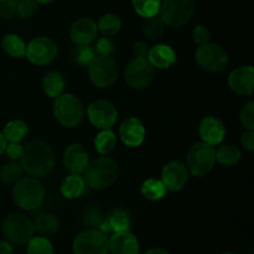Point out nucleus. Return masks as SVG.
Returning <instances> with one entry per match:
<instances>
[{"mask_svg": "<svg viewBox=\"0 0 254 254\" xmlns=\"http://www.w3.org/2000/svg\"><path fill=\"white\" fill-rule=\"evenodd\" d=\"M56 164V156L49 144L44 141H31L24 148L20 158V165L24 173L32 178L41 179L52 173Z\"/></svg>", "mask_w": 254, "mask_h": 254, "instance_id": "obj_1", "label": "nucleus"}, {"mask_svg": "<svg viewBox=\"0 0 254 254\" xmlns=\"http://www.w3.org/2000/svg\"><path fill=\"white\" fill-rule=\"evenodd\" d=\"M26 254H54L52 243L44 236L32 237L27 242Z\"/></svg>", "mask_w": 254, "mask_h": 254, "instance_id": "obj_35", "label": "nucleus"}, {"mask_svg": "<svg viewBox=\"0 0 254 254\" xmlns=\"http://www.w3.org/2000/svg\"><path fill=\"white\" fill-rule=\"evenodd\" d=\"M0 254H14V251L9 242H0Z\"/></svg>", "mask_w": 254, "mask_h": 254, "instance_id": "obj_46", "label": "nucleus"}, {"mask_svg": "<svg viewBox=\"0 0 254 254\" xmlns=\"http://www.w3.org/2000/svg\"><path fill=\"white\" fill-rule=\"evenodd\" d=\"M4 153H6V155L11 160H20V158L22 156V153H24V148L20 145V143H9L6 144V148H5Z\"/></svg>", "mask_w": 254, "mask_h": 254, "instance_id": "obj_43", "label": "nucleus"}, {"mask_svg": "<svg viewBox=\"0 0 254 254\" xmlns=\"http://www.w3.org/2000/svg\"><path fill=\"white\" fill-rule=\"evenodd\" d=\"M64 88V79L60 72L50 71L42 79V89L50 98H57Z\"/></svg>", "mask_w": 254, "mask_h": 254, "instance_id": "obj_24", "label": "nucleus"}, {"mask_svg": "<svg viewBox=\"0 0 254 254\" xmlns=\"http://www.w3.org/2000/svg\"><path fill=\"white\" fill-rule=\"evenodd\" d=\"M195 60L198 66L207 72H221L228 66V55L220 45L206 42L198 45L195 52Z\"/></svg>", "mask_w": 254, "mask_h": 254, "instance_id": "obj_9", "label": "nucleus"}, {"mask_svg": "<svg viewBox=\"0 0 254 254\" xmlns=\"http://www.w3.org/2000/svg\"><path fill=\"white\" fill-rule=\"evenodd\" d=\"M131 52H133L134 57H136V59H146L148 57L149 47L145 42L138 41L131 47Z\"/></svg>", "mask_w": 254, "mask_h": 254, "instance_id": "obj_44", "label": "nucleus"}, {"mask_svg": "<svg viewBox=\"0 0 254 254\" xmlns=\"http://www.w3.org/2000/svg\"><path fill=\"white\" fill-rule=\"evenodd\" d=\"M113 50L114 45L108 37H101V39L97 40L96 47H94L97 56H111L113 54Z\"/></svg>", "mask_w": 254, "mask_h": 254, "instance_id": "obj_41", "label": "nucleus"}, {"mask_svg": "<svg viewBox=\"0 0 254 254\" xmlns=\"http://www.w3.org/2000/svg\"><path fill=\"white\" fill-rule=\"evenodd\" d=\"M216 163V150L213 146L200 141L191 146L186 158V166L191 175L202 178L213 169Z\"/></svg>", "mask_w": 254, "mask_h": 254, "instance_id": "obj_6", "label": "nucleus"}, {"mask_svg": "<svg viewBox=\"0 0 254 254\" xmlns=\"http://www.w3.org/2000/svg\"><path fill=\"white\" fill-rule=\"evenodd\" d=\"M240 121L247 130H254V102L251 101L241 109Z\"/></svg>", "mask_w": 254, "mask_h": 254, "instance_id": "obj_37", "label": "nucleus"}, {"mask_svg": "<svg viewBox=\"0 0 254 254\" xmlns=\"http://www.w3.org/2000/svg\"><path fill=\"white\" fill-rule=\"evenodd\" d=\"M130 216L123 208H117L111 215L102 222L98 230L103 233L108 232H123V231H129L130 228Z\"/></svg>", "mask_w": 254, "mask_h": 254, "instance_id": "obj_22", "label": "nucleus"}, {"mask_svg": "<svg viewBox=\"0 0 254 254\" xmlns=\"http://www.w3.org/2000/svg\"><path fill=\"white\" fill-rule=\"evenodd\" d=\"M83 174V179L88 188L94 190H106L111 188L118 178V164L109 156H99L88 163Z\"/></svg>", "mask_w": 254, "mask_h": 254, "instance_id": "obj_2", "label": "nucleus"}, {"mask_svg": "<svg viewBox=\"0 0 254 254\" xmlns=\"http://www.w3.org/2000/svg\"><path fill=\"white\" fill-rule=\"evenodd\" d=\"M5 148H6V140H5L4 135H2V133L0 131V155L4 154Z\"/></svg>", "mask_w": 254, "mask_h": 254, "instance_id": "obj_48", "label": "nucleus"}, {"mask_svg": "<svg viewBox=\"0 0 254 254\" xmlns=\"http://www.w3.org/2000/svg\"><path fill=\"white\" fill-rule=\"evenodd\" d=\"M161 0H131L136 14L143 17H153L159 14Z\"/></svg>", "mask_w": 254, "mask_h": 254, "instance_id": "obj_32", "label": "nucleus"}, {"mask_svg": "<svg viewBox=\"0 0 254 254\" xmlns=\"http://www.w3.org/2000/svg\"><path fill=\"white\" fill-rule=\"evenodd\" d=\"M222 254H235V253H231V252H226V253H222Z\"/></svg>", "mask_w": 254, "mask_h": 254, "instance_id": "obj_50", "label": "nucleus"}, {"mask_svg": "<svg viewBox=\"0 0 254 254\" xmlns=\"http://www.w3.org/2000/svg\"><path fill=\"white\" fill-rule=\"evenodd\" d=\"M59 55V46L54 40L40 36L31 40L26 46V59L37 66H46L54 62Z\"/></svg>", "mask_w": 254, "mask_h": 254, "instance_id": "obj_12", "label": "nucleus"}, {"mask_svg": "<svg viewBox=\"0 0 254 254\" xmlns=\"http://www.w3.org/2000/svg\"><path fill=\"white\" fill-rule=\"evenodd\" d=\"M1 47L9 56L15 59H21L25 57L26 54V45L22 41L20 36L15 34H7L2 37Z\"/></svg>", "mask_w": 254, "mask_h": 254, "instance_id": "obj_26", "label": "nucleus"}, {"mask_svg": "<svg viewBox=\"0 0 254 254\" xmlns=\"http://www.w3.org/2000/svg\"><path fill=\"white\" fill-rule=\"evenodd\" d=\"M193 12V0H163L159 9L161 21L165 24V26L173 29H179L189 24Z\"/></svg>", "mask_w": 254, "mask_h": 254, "instance_id": "obj_5", "label": "nucleus"}, {"mask_svg": "<svg viewBox=\"0 0 254 254\" xmlns=\"http://www.w3.org/2000/svg\"><path fill=\"white\" fill-rule=\"evenodd\" d=\"M45 198V188L41 181L32 176L21 178L12 188V200L20 208L31 211L41 206Z\"/></svg>", "mask_w": 254, "mask_h": 254, "instance_id": "obj_3", "label": "nucleus"}, {"mask_svg": "<svg viewBox=\"0 0 254 254\" xmlns=\"http://www.w3.org/2000/svg\"><path fill=\"white\" fill-rule=\"evenodd\" d=\"M155 68L148 59H136L134 57L126 67L124 79L129 87L134 89L148 88L154 81Z\"/></svg>", "mask_w": 254, "mask_h": 254, "instance_id": "obj_10", "label": "nucleus"}, {"mask_svg": "<svg viewBox=\"0 0 254 254\" xmlns=\"http://www.w3.org/2000/svg\"><path fill=\"white\" fill-rule=\"evenodd\" d=\"M145 254H169V252L163 248H150Z\"/></svg>", "mask_w": 254, "mask_h": 254, "instance_id": "obj_47", "label": "nucleus"}, {"mask_svg": "<svg viewBox=\"0 0 254 254\" xmlns=\"http://www.w3.org/2000/svg\"><path fill=\"white\" fill-rule=\"evenodd\" d=\"M241 143L247 151L250 153L254 151V130H246L241 139Z\"/></svg>", "mask_w": 254, "mask_h": 254, "instance_id": "obj_45", "label": "nucleus"}, {"mask_svg": "<svg viewBox=\"0 0 254 254\" xmlns=\"http://www.w3.org/2000/svg\"><path fill=\"white\" fill-rule=\"evenodd\" d=\"M108 251L112 254H138V238L129 231L113 233L108 240Z\"/></svg>", "mask_w": 254, "mask_h": 254, "instance_id": "obj_20", "label": "nucleus"}, {"mask_svg": "<svg viewBox=\"0 0 254 254\" xmlns=\"http://www.w3.org/2000/svg\"><path fill=\"white\" fill-rule=\"evenodd\" d=\"M89 163V156L86 149L78 143L67 146L64 153V165L71 174H83Z\"/></svg>", "mask_w": 254, "mask_h": 254, "instance_id": "obj_19", "label": "nucleus"}, {"mask_svg": "<svg viewBox=\"0 0 254 254\" xmlns=\"http://www.w3.org/2000/svg\"><path fill=\"white\" fill-rule=\"evenodd\" d=\"M86 191V181L78 174H69L61 184V193L68 200L78 198Z\"/></svg>", "mask_w": 254, "mask_h": 254, "instance_id": "obj_23", "label": "nucleus"}, {"mask_svg": "<svg viewBox=\"0 0 254 254\" xmlns=\"http://www.w3.org/2000/svg\"><path fill=\"white\" fill-rule=\"evenodd\" d=\"M89 122L98 129H111L116 124L118 112L116 107L106 99L93 101L87 108Z\"/></svg>", "mask_w": 254, "mask_h": 254, "instance_id": "obj_13", "label": "nucleus"}, {"mask_svg": "<svg viewBox=\"0 0 254 254\" xmlns=\"http://www.w3.org/2000/svg\"><path fill=\"white\" fill-rule=\"evenodd\" d=\"M92 83L98 88H108L118 79V64L111 56H96L88 64Z\"/></svg>", "mask_w": 254, "mask_h": 254, "instance_id": "obj_8", "label": "nucleus"}, {"mask_svg": "<svg viewBox=\"0 0 254 254\" xmlns=\"http://www.w3.org/2000/svg\"><path fill=\"white\" fill-rule=\"evenodd\" d=\"M97 27H98V31H101L106 36H113L121 30L122 21L117 15L104 14L99 17Z\"/></svg>", "mask_w": 254, "mask_h": 254, "instance_id": "obj_31", "label": "nucleus"}, {"mask_svg": "<svg viewBox=\"0 0 254 254\" xmlns=\"http://www.w3.org/2000/svg\"><path fill=\"white\" fill-rule=\"evenodd\" d=\"M119 135L122 141L129 148H136L145 139V128L140 119L135 117L126 119L119 127Z\"/></svg>", "mask_w": 254, "mask_h": 254, "instance_id": "obj_18", "label": "nucleus"}, {"mask_svg": "<svg viewBox=\"0 0 254 254\" xmlns=\"http://www.w3.org/2000/svg\"><path fill=\"white\" fill-rule=\"evenodd\" d=\"M188 166L179 160L166 164L161 170V181L170 191H180L185 188L189 180Z\"/></svg>", "mask_w": 254, "mask_h": 254, "instance_id": "obj_14", "label": "nucleus"}, {"mask_svg": "<svg viewBox=\"0 0 254 254\" xmlns=\"http://www.w3.org/2000/svg\"><path fill=\"white\" fill-rule=\"evenodd\" d=\"M146 59L153 64L154 68L166 69L176 62V54L169 45L159 44L149 49Z\"/></svg>", "mask_w": 254, "mask_h": 254, "instance_id": "obj_21", "label": "nucleus"}, {"mask_svg": "<svg viewBox=\"0 0 254 254\" xmlns=\"http://www.w3.org/2000/svg\"><path fill=\"white\" fill-rule=\"evenodd\" d=\"M72 250L74 254H107L108 237L97 228L83 231L73 240Z\"/></svg>", "mask_w": 254, "mask_h": 254, "instance_id": "obj_11", "label": "nucleus"}, {"mask_svg": "<svg viewBox=\"0 0 254 254\" xmlns=\"http://www.w3.org/2000/svg\"><path fill=\"white\" fill-rule=\"evenodd\" d=\"M0 1H2V0H0Z\"/></svg>", "mask_w": 254, "mask_h": 254, "instance_id": "obj_51", "label": "nucleus"}, {"mask_svg": "<svg viewBox=\"0 0 254 254\" xmlns=\"http://www.w3.org/2000/svg\"><path fill=\"white\" fill-rule=\"evenodd\" d=\"M168 189L163 184L161 180L156 179H148L141 185V195L150 201L161 200L166 195Z\"/></svg>", "mask_w": 254, "mask_h": 254, "instance_id": "obj_29", "label": "nucleus"}, {"mask_svg": "<svg viewBox=\"0 0 254 254\" xmlns=\"http://www.w3.org/2000/svg\"><path fill=\"white\" fill-rule=\"evenodd\" d=\"M83 220H84V223H87L89 227L97 228V230H98L99 226H101L102 222L104 221V217H103V213L101 212L99 208L91 207L84 212Z\"/></svg>", "mask_w": 254, "mask_h": 254, "instance_id": "obj_38", "label": "nucleus"}, {"mask_svg": "<svg viewBox=\"0 0 254 254\" xmlns=\"http://www.w3.org/2000/svg\"><path fill=\"white\" fill-rule=\"evenodd\" d=\"M192 39L196 44L202 45L210 41L211 32L205 25H197L192 31Z\"/></svg>", "mask_w": 254, "mask_h": 254, "instance_id": "obj_42", "label": "nucleus"}, {"mask_svg": "<svg viewBox=\"0 0 254 254\" xmlns=\"http://www.w3.org/2000/svg\"><path fill=\"white\" fill-rule=\"evenodd\" d=\"M34 227L35 231L39 233L40 236H52L59 231L60 222L56 218V216H54L52 213H40L34 221Z\"/></svg>", "mask_w": 254, "mask_h": 254, "instance_id": "obj_25", "label": "nucleus"}, {"mask_svg": "<svg viewBox=\"0 0 254 254\" xmlns=\"http://www.w3.org/2000/svg\"><path fill=\"white\" fill-rule=\"evenodd\" d=\"M37 11V2L35 0H19L17 2V14L22 19H30Z\"/></svg>", "mask_w": 254, "mask_h": 254, "instance_id": "obj_39", "label": "nucleus"}, {"mask_svg": "<svg viewBox=\"0 0 254 254\" xmlns=\"http://www.w3.org/2000/svg\"><path fill=\"white\" fill-rule=\"evenodd\" d=\"M198 131H200L201 140L211 146L220 145L225 140L226 127L222 123V121H220L216 117H205L201 121Z\"/></svg>", "mask_w": 254, "mask_h": 254, "instance_id": "obj_17", "label": "nucleus"}, {"mask_svg": "<svg viewBox=\"0 0 254 254\" xmlns=\"http://www.w3.org/2000/svg\"><path fill=\"white\" fill-rule=\"evenodd\" d=\"M35 1H36L37 4H50V2H52L54 0H35Z\"/></svg>", "mask_w": 254, "mask_h": 254, "instance_id": "obj_49", "label": "nucleus"}, {"mask_svg": "<svg viewBox=\"0 0 254 254\" xmlns=\"http://www.w3.org/2000/svg\"><path fill=\"white\" fill-rule=\"evenodd\" d=\"M17 2L19 0H2L0 1V16L10 20L17 14Z\"/></svg>", "mask_w": 254, "mask_h": 254, "instance_id": "obj_40", "label": "nucleus"}, {"mask_svg": "<svg viewBox=\"0 0 254 254\" xmlns=\"http://www.w3.org/2000/svg\"><path fill=\"white\" fill-rule=\"evenodd\" d=\"M2 233L10 243L25 245L34 237V222L22 213H11L2 222Z\"/></svg>", "mask_w": 254, "mask_h": 254, "instance_id": "obj_7", "label": "nucleus"}, {"mask_svg": "<svg viewBox=\"0 0 254 254\" xmlns=\"http://www.w3.org/2000/svg\"><path fill=\"white\" fill-rule=\"evenodd\" d=\"M98 35L97 22L89 17H81L72 24L69 30V37L77 46L91 45Z\"/></svg>", "mask_w": 254, "mask_h": 254, "instance_id": "obj_16", "label": "nucleus"}, {"mask_svg": "<svg viewBox=\"0 0 254 254\" xmlns=\"http://www.w3.org/2000/svg\"><path fill=\"white\" fill-rule=\"evenodd\" d=\"M52 112L56 121L66 128H74L84 117V108L78 97L71 93H62L55 98Z\"/></svg>", "mask_w": 254, "mask_h": 254, "instance_id": "obj_4", "label": "nucleus"}, {"mask_svg": "<svg viewBox=\"0 0 254 254\" xmlns=\"http://www.w3.org/2000/svg\"><path fill=\"white\" fill-rule=\"evenodd\" d=\"M27 133H29L27 124L20 119L9 122L2 130L5 140L9 141V143H20L21 140H24Z\"/></svg>", "mask_w": 254, "mask_h": 254, "instance_id": "obj_27", "label": "nucleus"}, {"mask_svg": "<svg viewBox=\"0 0 254 254\" xmlns=\"http://www.w3.org/2000/svg\"><path fill=\"white\" fill-rule=\"evenodd\" d=\"M228 86L235 93L251 96L254 91V68L242 66L233 69L228 76Z\"/></svg>", "mask_w": 254, "mask_h": 254, "instance_id": "obj_15", "label": "nucleus"}, {"mask_svg": "<svg viewBox=\"0 0 254 254\" xmlns=\"http://www.w3.org/2000/svg\"><path fill=\"white\" fill-rule=\"evenodd\" d=\"M96 56V51H94L93 47L89 46V45H82V46L76 47V49L73 50V52H72L73 61L82 67H88V64H91L92 60Z\"/></svg>", "mask_w": 254, "mask_h": 254, "instance_id": "obj_36", "label": "nucleus"}, {"mask_svg": "<svg viewBox=\"0 0 254 254\" xmlns=\"http://www.w3.org/2000/svg\"><path fill=\"white\" fill-rule=\"evenodd\" d=\"M165 31V24L161 21L160 17H148L145 24L143 25V34L149 40H159Z\"/></svg>", "mask_w": 254, "mask_h": 254, "instance_id": "obj_34", "label": "nucleus"}, {"mask_svg": "<svg viewBox=\"0 0 254 254\" xmlns=\"http://www.w3.org/2000/svg\"><path fill=\"white\" fill-rule=\"evenodd\" d=\"M241 156H242V154H241L240 149L235 145H231V144L221 145L216 150V161L225 166L236 165L241 160Z\"/></svg>", "mask_w": 254, "mask_h": 254, "instance_id": "obj_30", "label": "nucleus"}, {"mask_svg": "<svg viewBox=\"0 0 254 254\" xmlns=\"http://www.w3.org/2000/svg\"><path fill=\"white\" fill-rule=\"evenodd\" d=\"M117 145V136L111 129H102L97 134L94 139V146H96L97 153L101 155H107L111 153Z\"/></svg>", "mask_w": 254, "mask_h": 254, "instance_id": "obj_28", "label": "nucleus"}, {"mask_svg": "<svg viewBox=\"0 0 254 254\" xmlns=\"http://www.w3.org/2000/svg\"><path fill=\"white\" fill-rule=\"evenodd\" d=\"M22 173L24 171H22L20 164L15 163V161L7 163L0 169V180L6 185H14L22 178Z\"/></svg>", "mask_w": 254, "mask_h": 254, "instance_id": "obj_33", "label": "nucleus"}]
</instances>
